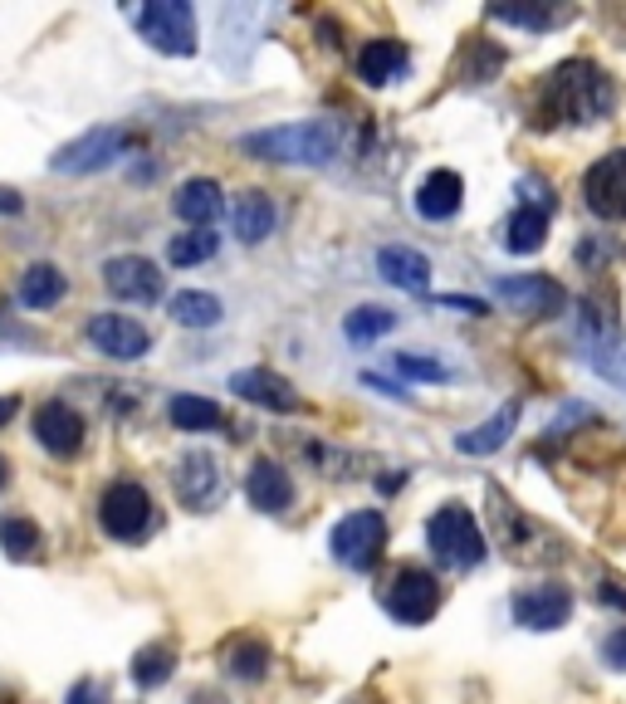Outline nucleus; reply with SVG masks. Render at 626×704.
I'll return each instance as SVG.
<instances>
[{"label": "nucleus", "mask_w": 626, "mask_h": 704, "mask_svg": "<svg viewBox=\"0 0 626 704\" xmlns=\"http://www.w3.org/2000/svg\"><path fill=\"white\" fill-rule=\"evenodd\" d=\"M616 103V88L606 78V68H597L592 59H567L548 74L543 88V123H597Z\"/></svg>", "instance_id": "obj_1"}, {"label": "nucleus", "mask_w": 626, "mask_h": 704, "mask_svg": "<svg viewBox=\"0 0 626 704\" xmlns=\"http://www.w3.org/2000/svg\"><path fill=\"white\" fill-rule=\"evenodd\" d=\"M338 142H342V127L333 117H303V123L245 133L240 152L260 156V162H284V166H328L338 156Z\"/></svg>", "instance_id": "obj_2"}, {"label": "nucleus", "mask_w": 626, "mask_h": 704, "mask_svg": "<svg viewBox=\"0 0 626 704\" xmlns=\"http://www.w3.org/2000/svg\"><path fill=\"white\" fill-rule=\"evenodd\" d=\"M426 543H430V557H436V563H446V567H479V563H485V553H489V543H485V533H479L475 514H470V508H460V504H446V508H436V514H430Z\"/></svg>", "instance_id": "obj_3"}, {"label": "nucleus", "mask_w": 626, "mask_h": 704, "mask_svg": "<svg viewBox=\"0 0 626 704\" xmlns=\"http://www.w3.org/2000/svg\"><path fill=\"white\" fill-rule=\"evenodd\" d=\"M328 548H333V557H338L342 567L367 573V567H377L381 548H387V518H381L377 508H358V514H348V518L333 524Z\"/></svg>", "instance_id": "obj_4"}, {"label": "nucleus", "mask_w": 626, "mask_h": 704, "mask_svg": "<svg viewBox=\"0 0 626 704\" xmlns=\"http://www.w3.org/2000/svg\"><path fill=\"white\" fill-rule=\"evenodd\" d=\"M98 524H103V533L117 538V543H137V538L152 528V499H147V489L133 485V479L108 485L103 499H98Z\"/></svg>", "instance_id": "obj_5"}, {"label": "nucleus", "mask_w": 626, "mask_h": 704, "mask_svg": "<svg viewBox=\"0 0 626 704\" xmlns=\"http://www.w3.org/2000/svg\"><path fill=\"white\" fill-rule=\"evenodd\" d=\"M137 29H142V39L152 49H162V54H196V15L186 0H152V5L137 10Z\"/></svg>", "instance_id": "obj_6"}, {"label": "nucleus", "mask_w": 626, "mask_h": 704, "mask_svg": "<svg viewBox=\"0 0 626 704\" xmlns=\"http://www.w3.org/2000/svg\"><path fill=\"white\" fill-rule=\"evenodd\" d=\"M127 152V133L123 127H88L84 137H74V142H64L54 156H49V166L64 176H88V172H103V166H113L117 156Z\"/></svg>", "instance_id": "obj_7"}, {"label": "nucleus", "mask_w": 626, "mask_h": 704, "mask_svg": "<svg viewBox=\"0 0 626 704\" xmlns=\"http://www.w3.org/2000/svg\"><path fill=\"white\" fill-rule=\"evenodd\" d=\"M381 606H387L391 616H397L401 626H421L436 616L440 606V582L436 573H426V567H401L397 577H391L387 596H381Z\"/></svg>", "instance_id": "obj_8"}, {"label": "nucleus", "mask_w": 626, "mask_h": 704, "mask_svg": "<svg viewBox=\"0 0 626 704\" xmlns=\"http://www.w3.org/2000/svg\"><path fill=\"white\" fill-rule=\"evenodd\" d=\"M583 201H587V211L602 215V221H626V147L597 156V162L587 166Z\"/></svg>", "instance_id": "obj_9"}, {"label": "nucleus", "mask_w": 626, "mask_h": 704, "mask_svg": "<svg viewBox=\"0 0 626 704\" xmlns=\"http://www.w3.org/2000/svg\"><path fill=\"white\" fill-rule=\"evenodd\" d=\"M494 299H504L524 318H543V313H563L567 293L548 274H509V279H494Z\"/></svg>", "instance_id": "obj_10"}, {"label": "nucleus", "mask_w": 626, "mask_h": 704, "mask_svg": "<svg viewBox=\"0 0 626 704\" xmlns=\"http://www.w3.org/2000/svg\"><path fill=\"white\" fill-rule=\"evenodd\" d=\"M103 284L113 299L123 303H156L162 299V269L142 254H117V260L103 264Z\"/></svg>", "instance_id": "obj_11"}, {"label": "nucleus", "mask_w": 626, "mask_h": 704, "mask_svg": "<svg viewBox=\"0 0 626 704\" xmlns=\"http://www.w3.org/2000/svg\"><path fill=\"white\" fill-rule=\"evenodd\" d=\"M88 342L113 362H137L152 348L147 328L137 318H127V313H93V318H88Z\"/></svg>", "instance_id": "obj_12"}, {"label": "nucleus", "mask_w": 626, "mask_h": 704, "mask_svg": "<svg viewBox=\"0 0 626 704\" xmlns=\"http://www.w3.org/2000/svg\"><path fill=\"white\" fill-rule=\"evenodd\" d=\"M176 499H181L191 514H205V508L221 499V465H215V455H205V450H191V455L176 460Z\"/></svg>", "instance_id": "obj_13"}, {"label": "nucleus", "mask_w": 626, "mask_h": 704, "mask_svg": "<svg viewBox=\"0 0 626 704\" xmlns=\"http://www.w3.org/2000/svg\"><path fill=\"white\" fill-rule=\"evenodd\" d=\"M567 616H573V592L558 582L524 587L514 596V621L528 631H558V626H567Z\"/></svg>", "instance_id": "obj_14"}, {"label": "nucleus", "mask_w": 626, "mask_h": 704, "mask_svg": "<svg viewBox=\"0 0 626 704\" xmlns=\"http://www.w3.org/2000/svg\"><path fill=\"white\" fill-rule=\"evenodd\" d=\"M35 440L59 460L78 455V445H84V416L68 401H45L35 411Z\"/></svg>", "instance_id": "obj_15"}, {"label": "nucleus", "mask_w": 626, "mask_h": 704, "mask_svg": "<svg viewBox=\"0 0 626 704\" xmlns=\"http://www.w3.org/2000/svg\"><path fill=\"white\" fill-rule=\"evenodd\" d=\"M230 391H235V397H245V401H254V406H264V411H299L303 406L299 391H293L284 377H274L270 367H245V372H235Z\"/></svg>", "instance_id": "obj_16"}, {"label": "nucleus", "mask_w": 626, "mask_h": 704, "mask_svg": "<svg viewBox=\"0 0 626 704\" xmlns=\"http://www.w3.org/2000/svg\"><path fill=\"white\" fill-rule=\"evenodd\" d=\"M460 201H465V181H460V172L436 166L430 176H421V186H416V215L421 221H450V215L460 211Z\"/></svg>", "instance_id": "obj_17"}, {"label": "nucleus", "mask_w": 626, "mask_h": 704, "mask_svg": "<svg viewBox=\"0 0 626 704\" xmlns=\"http://www.w3.org/2000/svg\"><path fill=\"white\" fill-rule=\"evenodd\" d=\"M245 494H250V504L260 508V514H284V508L293 504V479H289V469L274 465V460H254L250 479H245Z\"/></svg>", "instance_id": "obj_18"}, {"label": "nucleus", "mask_w": 626, "mask_h": 704, "mask_svg": "<svg viewBox=\"0 0 626 704\" xmlns=\"http://www.w3.org/2000/svg\"><path fill=\"white\" fill-rule=\"evenodd\" d=\"M406 49L397 45V39H367V45L358 49V78L367 88H381V84H397L401 74H406Z\"/></svg>", "instance_id": "obj_19"}, {"label": "nucleus", "mask_w": 626, "mask_h": 704, "mask_svg": "<svg viewBox=\"0 0 626 704\" xmlns=\"http://www.w3.org/2000/svg\"><path fill=\"white\" fill-rule=\"evenodd\" d=\"M377 274L387 284H397V289L421 293L430 284V260L421 250H411V244H387V250H377Z\"/></svg>", "instance_id": "obj_20"}, {"label": "nucleus", "mask_w": 626, "mask_h": 704, "mask_svg": "<svg viewBox=\"0 0 626 704\" xmlns=\"http://www.w3.org/2000/svg\"><path fill=\"white\" fill-rule=\"evenodd\" d=\"M172 205H176V215H181L191 230H211V221L221 215V186L211 181V176H196V181H181L176 186V196H172Z\"/></svg>", "instance_id": "obj_21"}, {"label": "nucleus", "mask_w": 626, "mask_h": 704, "mask_svg": "<svg viewBox=\"0 0 626 704\" xmlns=\"http://www.w3.org/2000/svg\"><path fill=\"white\" fill-rule=\"evenodd\" d=\"M230 225L245 244H260L274 235V201L264 191H240L230 201Z\"/></svg>", "instance_id": "obj_22"}, {"label": "nucleus", "mask_w": 626, "mask_h": 704, "mask_svg": "<svg viewBox=\"0 0 626 704\" xmlns=\"http://www.w3.org/2000/svg\"><path fill=\"white\" fill-rule=\"evenodd\" d=\"M543 235H548V205L524 201L504 225V250L509 254H534L538 244H543Z\"/></svg>", "instance_id": "obj_23"}, {"label": "nucleus", "mask_w": 626, "mask_h": 704, "mask_svg": "<svg viewBox=\"0 0 626 704\" xmlns=\"http://www.w3.org/2000/svg\"><path fill=\"white\" fill-rule=\"evenodd\" d=\"M514 420H518V406L509 401V406H499L494 416L485 420V426H475V430H465V436H455V450H460V455H494V450L509 440Z\"/></svg>", "instance_id": "obj_24"}, {"label": "nucleus", "mask_w": 626, "mask_h": 704, "mask_svg": "<svg viewBox=\"0 0 626 704\" xmlns=\"http://www.w3.org/2000/svg\"><path fill=\"white\" fill-rule=\"evenodd\" d=\"M166 313H172V318L181 323V328H215V323L225 318L221 299H215V293H205V289H181V293H172Z\"/></svg>", "instance_id": "obj_25"}, {"label": "nucleus", "mask_w": 626, "mask_h": 704, "mask_svg": "<svg viewBox=\"0 0 626 704\" xmlns=\"http://www.w3.org/2000/svg\"><path fill=\"white\" fill-rule=\"evenodd\" d=\"M64 274L54 269V264H29L25 274H20V303L25 309H54L59 299H64Z\"/></svg>", "instance_id": "obj_26"}, {"label": "nucleus", "mask_w": 626, "mask_h": 704, "mask_svg": "<svg viewBox=\"0 0 626 704\" xmlns=\"http://www.w3.org/2000/svg\"><path fill=\"white\" fill-rule=\"evenodd\" d=\"M166 416H172V426H176V430H215V426H221V420H225L215 401L191 397V391H186V397H172V406H166Z\"/></svg>", "instance_id": "obj_27"}, {"label": "nucleus", "mask_w": 626, "mask_h": 704, "mask_svg": "<svg viewBox=\"0 0 626 704\" xmlns=\"http://www.w3.org/2000/svg\"><path fill=\"white\" fill-rule=\"evenodd\" d=\"M397 328V313L381 309V303H362V309H352L348 318H342V332H348L352 342H377L381 332Z\"/></svg>", "instance_id": "obj_28"}, {"label": "nucleus", "mask_w": 626, "mask_h": 704, "mask_svg": "<svg viewBox=\"0 0 626 704\" xmlns=\"http://www.w3.org/2000/svg\"><path fill=\"white\" fill-rule=\"evenodd\" d=\"M215 250H221V240H215L211 230H186V235H172V244H166V260H172L176 269H191V264L215 260Z\"/></svg>", "instance_id": "obj_29"}, {"label": "nucleus", "mask_w": 626, "mask_h": 704, "mask_svg": "<svg viewBox=\"0 0 626 704\" xmlns=\"http://www.w3.org/2000/svg\"><path fill=\"white\" fill-rule=\"evenodd\" d=\"M172 665H176V651L172 645H142V651L133 655V680L142 684V690H156L162 680H172Z\"/></svg>", "instance_id": "obj_30"}, {"label": "nucleus", "mask_w": 626, "mask_h": 704, "mask_svg": "<svg viewBox=\"0 0 626 704\" xmlns=\"http://www.w3.org/2000/svg\"><path fill=\"white\" fill-rule=\"evenodd\" d=\"M0 548H5V557H35L39 553V528L29 524V518H5L0 524Z\"/></svg>", "instance_id": "obj_31"}, {"label": "nucleus", "mask_w": 626, "mask_h": 704, "mask_svg": "<svg viewBox=\"0 0 626 704\" xmlns=\"http://www.w3.org/2000/svg\"><path fill=\"white\" fill-rule=\"evenodd\" d=\"M264 665H270V645L264 641H235L230 645V675H240V680H260Z\"/></svg>", "instance_id": "obj_32"}, {"label": "nucleus", "mask_w": 626, "mask_h": 704, "mask_svg": "<svg viewBox=\"0 0 626 704\" xmlns=\"http://www.w3.org/2000/svg\"><path fill=\"white\" fill-rule=\"evenodd\" d=\"M587 362H592V367L602 372L606 381L626 387V352L616 348V342H587Z\"/></svg>", "instance_id": "obj_33"}, {"label": "nucleus", "mask_w": 626, "mask_h": 704, "mask_svg": "<svg viewBox=\"0 0 626 704\" xmlns=\"http://www.w3.org/2000/svg\"><path fill=\"white\" fill-rule=\"evenodd\" d=\"M397 372H406V377L416 381H446L450 367H440L436 357H416V352H397Z\"/></svg>", "instance_id": "obj_34"}, {"label": "nucleus", "mask_w": 626, "mask_h": 704, "mask_svg": "<svg viewBox=\"0 0 626 704\" xmlns=\"http://www.w3.org/2000/svg\"><path fill=\"white\" fill-rule=\"evenodd\" d=\"M494 20H509V25H528V29H548L553 25V10H518V5H489Z\"/></svg>", "instance_id": "obj_35"}, {"label": "nucleus", "mask_w": 626, "mask_h": 704, "mask_svg": "<svg viewBox=\"0 0 626 704\" xmlns=\"http://www.w3.org/2000/svg\"><path fill=\"white\" fill-rule=\"evenodd\" d=\"M602 661L612 665V670H626V626H616V631L602 641Z\"/></svg>", "instance_id": "obj_36"}, {"label": "nucleus", "mask_w": 626, "mask_h": 704, "mask_svg": "<svg viewBox=\"0 0 626 704\" xmlns=\"http://www.w3.org/2000/svg\"><path fill=\"white\" fill-rule=\"evenodd\" d=\"M367 387H377V391H381V397H406V391H401V387H391V381H381V377H372V372H367Z\"/></svg>", "instance_id": "obj_37"}, {"label": "nucleus", "mask_w": 626, "mask_h": 704, "mask_svg": "<svg viewBox=\"0 0 626 704\" xmlns=\"http://www.w3.org/2000/svg\"><path fill=\"white\" fill-rule=\"evenodd\" d=\"M15 411H20V397H0V426H5Z\"/></svg>", "instance_id": "obj_38"}, {"label": "nucleus", "mask_w": 626, "mask_h": 704, "mask_svg": "<svg viewBox=\"0 0 626 704\" xmlns=\"http://www.w3.org/2000/svg\"><path fill=\"white\" fill-rule=\"evenodd\" d=\"M0 211H20V196L15 191H0Z\"/></svg>", "instance_id": "obj_39"}, {"label": "nucleus", "mask_w": 626, "mask_h": 704, "mask_svg": "<svg viewBox=\"0 0 626 704\" xmlns=\"http://www.w3.org/2000/svg\"><path fill=\"white\" fill-rule=\"evenodd\" d=\"M5 485H10V460L0 455V489H5Z\"/></svg>", "instance_id": "obj_40"}]
</instances>
